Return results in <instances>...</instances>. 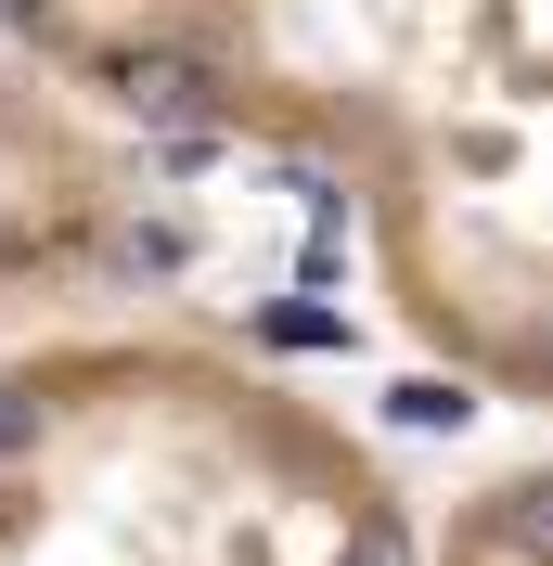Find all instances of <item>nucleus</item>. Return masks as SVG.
Segmentation results:
<instances>
[{
	"mask_svg": "<svg viewBox=\"0 0 553 566\" xmlns=\"http://www.w3.org/2000/svg\"><path fill=\"white\" fill-rule=\"evenodd\" d=\"M553 0H0V65L116 142L232 155L347 219L374 310L438 374L541 399Z\"/></svg>",
	"mask_w": 553,
	"mask_h": 566,
	"instance_id": "1",
	"label": "nucleus"
},
{
	"mask_svg": "<svg viewBox=\"0 0 553 566\" xmlns=\"http://www.w3.org/2000/svg\"><path fill=\"white\" fill-rule=\"evenodd\" d=\"M168 258L180 180L104 116H77L65 91H39L27 65H0V322L142 296L168 283Z\"/></svg>",
	"mask_w": 553,
	"mask_h": 566,
	"instance_id": "3",
	"label": "nucleus"
},
{
	"mask_svg": "<svg viewBox=\"0 0 553 566\" xmlns=\"http://www.w3.org/2000/svg\"><path fill=\"white\" fill-rule=\"evenodd\" d=\"M0 566H425V515L232 322L91 296L0 322Z\"/></svg>",
	"mask_w": 553,
	"mask_h": 566,
	"instance_id": "2",
	"label": "nucleus"
},
{
	"mask_svg": "<svg viewBox=\"0 0 553 566\" xmlns=\"http://www.w3.org/2000/svg\"><path fill=\"white\" fill-rule=\"evenodd\" d=\"M425 566H541V463H489L477 490H450V515L425 528Z\"/></svg>",
	"mask_w": 553,
	"mask_h": 566,
	"instance_id": "4",
	"label": "nucleus"
}]
</instances>
